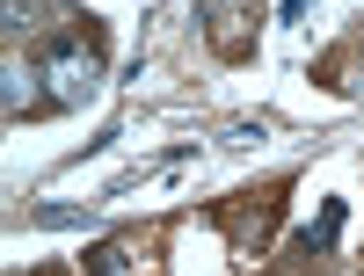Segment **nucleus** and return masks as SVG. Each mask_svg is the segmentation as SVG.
<instances>
[{"label": "nucleus", "instance_id": "obj_1", "mask_svg": "<svg viewBox=\"0 0 364 276\" xmlns=\"http://www.w3.org/2000/svg\"><path fill=\"white\" fill-rule=\"evenodd\" d=\"M37 66H44V87H51V102H58V109L95 102V87H102V58L87 51V44H73V37H66V44H51Z\"/></svg>", "mask_w": 364, "mask_h": 276}, {"label": "nucleus", "instance_id": "obj_2", "mask_svg": "<svg viewBox=\"0 0 364 276\" xmlns=\"http://www.w3.org/2000/svg\"><path fill=\"white\" fill-rule=\"evenodd\" d=\"M0 109H8V124H22V116L51 109V87H44V66H22V58H8V66H0Z\"/></svg>", "mask_w": 364, "mask_h": 276}, {"label": "nucleus", "instance_id": "obj_3", "mask_svg": "<svg viewBox=\"0 0 364 276\" xmlns=\"http://www.w3.org/2000/svg\"><path fill=\"white\" fill-rule=\"evenodd\" d=\"M204 22H211V37H219V44L233 51V44H240V37H233V29H240V22H248V0H204Z\"/></svg>", "mask_w": 364, "mask_h": 276}, {"label": "nucleus", "instance_id": "obj_4", "mask_svg": "<svg viewBox=\"0 0 364 276\" xmlns=\"http://www.w3.org/2000/svg\"><path fill=\"white\" fill-rule=\"evenodd\" d=\"M336 233H343V204H328L321 226H306V240H299V248H306V255H328V248H336Z\"/></svg>", "mask_w": 364, "mask_h": 276}, {"label": "nucleus", "instance_id": "obj_5", "mask_svg": "<svg viewBox=\"0 0 364 276\" xmlns=\"http://www.w3.org/2000/svg\"><path fill=\"white\" fill-rule=\"evenodd\" d=\"M87 269H95V276H132V262H124L117 240H95V248H87Z\"/></svg>", "mask_w": 364, "mask_h": 276}, {"label": "nucleus", "instance_id": "obj_6", "mask_svg": "<svg viewBox=\"0 0 364 276\" xmlns=\"http://www.w3.org/2000/svg\"><path fill=\"white\" fill-rule=\"evenodd\" d=\"M37 226H87V211H66V204H37Z\"/></svg>", "mask_w": 364, "mask_h": 276}, {"label": "nucleus", "instance_id": "obj_7", "mask_svg": "<svg viewBox=\"0 0 364 276\" xmlns=\"http://www.w3.org/2000/svg\"><path fill=\"white\" fill-rule=\"evenodd\" d=\"M255 138H269V116H255V124H233V131H226V145H255Z\"/></svg>", "mask_w": 364, "mask_h": 276}]
</instances>
